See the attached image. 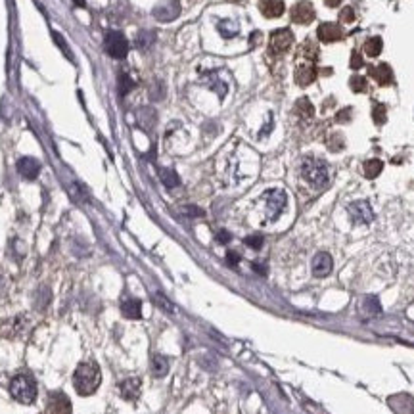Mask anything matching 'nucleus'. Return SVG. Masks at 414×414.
Here are the masks:
<instances>
[{
	"label": "nucleus",
	"instance_id": "obj_21",
	"mask_svg": "<svg viewBox=\"0 0 414 414\" xmlns=\"http://www.w3.org/2000/svg\"><path fill=\"white\" fill-rule=\"evenodd\" d=\"M132 89H134V81L130 79V75H128V73L121 71V73H119V77H117V90H119V96L128 94Z\"/></svg>",
	"mask_w": 414,
	"mask_h": 414
},
{
	"label": "nucleus",
	"instance_id": "obj_16",
	"mask_svg": "<svg viewBox=\"0 0 414 414\" xmlns=\"http://www.w3.org/2000/svg\"><path fill=\"white\" fill-rule=\"evenodd\" d=\"M315 79H317V69H315L313 65H301V67H297L295 83H297L299 87H307V85H311Z\"/></svg>",
	"mask_w": 414,
	"mask_h": 414
},
{
	"label": "nucleus",
	"instance_id": "obj_1",
	"mask_svg": "<svg viewBox=\"0 0 414 414\" xmlns=\"http://www.w3.org/2000/svg\"><path fill=\"white\" fill-rule=\"evenodd\" d=\"M102 382V372L100 366L89 360V362H81L73 374V385L77 389L79 395H92L98 385Z\"/></svg>",
	"mask_w": 414,
	"mask_h": 414
},
{
	"label": "nucleus",
	"instance_id": "obj_24",
	"mask_svg": "<svg viewBox=\"0 0 414 414\" xmlns=\"http://www.w3.org/2000/svg\"><path fill=\"white\" fill-rule=\"evenodd\" d=\"M154 42H156V33L154 31H140L138 33V36H136V46H138L140 50L150 48Z\"/></svg>",
	"mask_w": 414,
	"mask_h": 414
},
{
	"label": "nucleus",
	"instance_id": "obj_36",
	"mask_svg": "<svg viewBox=\"0 0 414 414\" xmlns=\"http://www.w3.org/2000/svg\"><path fill=\"white\" fill-rule=\"evenodd\" d=\"M226 263H228L230 267H236V265L240 263V255L236 253V252H228V253H226Z\"/></svg>",
	"mask_w": 414,
	"mask_h": 414
},
{
	"label": "nucleus",
	"instance_id": "obj_14",
	"mask_svg": "<svg viewBox=\"0 0 414 414\" xmlns=\"http://www.w3.org/2000/svg\"><path fill=\"white\" fill-rule=\"evenodd\" d=\"M119 393L127 401L138 399V395H140V380L138 378H127V380H123L121 385H119Z\"/></svg>",
	"mask_w": 414,
	"mask_h": 414
},
{
	"label": "nucleus",
	"instance_id": "obj_26",
	"mask_svg": "<svg viewBox=\"0 0 414 414\" xmlns=\"http://www.w3.org/2000/svg\"><path fill=\"white\" fill-rule=\"evenodd\" d=\"M295 109L301 113V117H313V113H315V109H313V106H311V102L307 100V98H301V100H297V106H295Z\"/></svg>",
	"mask_w": 414,
	"mask_h": 414
},
{
	"label": "nucleus",
	"instance_id": "obj_13",
	"mask_svg": "<svg viewBox=\"0 0 414 414\" xmlns=\"http://www.w3.org/2000/svg\"><path fill=\"white\" fill-rule=\"evenodd\" d=\"M317 35H319V38L322 42H336V40H340L343 36V31L336 23H322Z\"/></svg>",
	"mask_w": 414,
	"mask_h": 414
},
{
	"label": "nucleus",
	"instance_id": "obj_38",
	"mask_svg": "<svg viewBox=\"0 0 414 414\" xmlns=\"http://www.w3.org/2000/svg\"><path fill=\"white\" fill-rule=\"evenodd\" d=\"M351 67H353V69H360V67H362V58H360L359 54H353V56H351Z\"/></svg>",
	"mask_w": 414,
	"mask_h": 414
},
{
	"label": "nucleus",
	"instance_id": "obj_25",
	"mask_svg": "<svg viewBox=\"0 0 414 414\" xmlns=\"http://www.w3.org/2000/svg\"><path fill=\"white\" fill-rule=\"evenodd\" d=\"M382 169H383V163L380 160H368L364 163V175L368 179H376L382 173Z\"/></svg>",
	"mask_w": 414,
	"mask_h": 414
},
{
	"label": "nucleus",
	"instance_id": "obj_35",
	"mask_svg": "<svg viewBox=\"0 0 414 414\" xmlns=\"http://www.w3.org/2000/svg\"><path fill=\"white\" fill-rule=\"evenodd\" d=\"M353 19H355V12H353V8H343V12H342V21L351 23Z\"/></svg>",
	"mask_w": 414,
	"mask_h": 414
},
{
	"label": "nucleus",
	"instance_id": "obj_23",
	"mask_svg": "<svg viewBox=\"0 0 414 414\" xmlns=\"http://www.w3.org/2000/svg\"><path fill=\"white\" fill-rule=\"evenodd\" d=\"M382 48H383V44H382V38H380V36H372V38H368L366 44H364V52H366L370 58L380 56Z\"/></svg>",
	"mask_w": 414,
	"mask_h": 414
},
{
	"label": "nucleus",
	"instance_id": "obj_5",
	"mask_svg": "<svg viewBox=\"0 0 414 414\" xmlns=\"http://www.w3.org/2000/svg\"><path fill=\"white\" fill-rule=\"evenodd\" d=\"M104 50L113 60H123L128 54V42L125 35L119 31H108L106 38H104Z\"/></svg>",
	"mask_w": 414,
	"mask_h": 414
},
{
	"label": "nucleus",
	"instance_id": "obj_34",
	"mask_svg": "<svg viewBox=\"0 0 414 414\" xmlns=\"http://www.w3.org/2000/svg\"><path fill=\"white\" fill-rule=\"evenodd\" d=\"M215 238H217V242H219V244H228V242L232 240V236H230V232H226V230H219Z\"/></svg>",
	"mask_w": 414,
	"mask_h": 414
},
{
	"label": "nucleus",
	"instance_id": "obj_31",
	"mask_svg": "<svg viewBox=\"0 0 414 414\" xmlns=\"http://www.w3.org/2000/svg\"><path fill=\"white\" fill-rule=\"evenodd\" d=\"M154 301L160 305L163 311H167V313H175V307H173V303H169V301H167V299H165L161 293H156V295H154Z\"/></svg>",
	"mask_w": 414,
	"mask_h": 414
},
{
	"label": "nucleus",
	"instance_id": "obj_27",
	"mask_svg": "<svg viewBox=\"0 0 414 414\" xmlns=\"http://www.w3.org/2000/svg\"><path fill=\"white\" fill-rule=\"evenodd\" d=\"M364 309L370 315H380L382 313V305H380V301H378L376 295H370V297L364 299Z\"/></svg>",
	"mask_w": 414,
	"mask_h": 414
},
{
	"label": "nucleus",
	"instance_id": "obj_17",
	"mask_svg": "<svg viewBox=\"0 0 414 414\" xmlns=\"http://www.w3.org/2000/svg\"><path fill=\"white\" fill-rule=\"evenodd\" d=\"M121 313L127 319H140L142 317V303L138 299H127L121 305Z\"/></svg>",
	"mask_w": 414,
	"mask_h": 414
},
{
	"label": "nucleus",
	"instance_id": "obj_39",
	"mask_svg": "<svg viewBox=\"0 0 414 414\" xmlns=\"http://www.w3.org/2000/svg\"><path fill=\"white\" fill-rule=\"evenodd\" d=\"M349 115H351V109H343L338 113V121H349Z\"/></svg>",
	"mask_w": 414,
	"mask_h": 414
},
{
	"label": "nucleus",
	"instance_id": "obj_37",
	"mask_svg": "<svg viewBox=\"0 0 414 414\" xmlns=\"http://www.w3.org/2000/svg\"><path fill=\"white\" fill-rule=\"evenodd\" d=\"M54 40H56V44H58V46H60V48H62V50H64L65 54H67V56H69V58H71V54H69V50H67V46H65L64 38H62V36H60V35H58V33H54Z\"/></svg>",
	"mask_w": 414,
	"mask_h": 414
},
{
	"label": "nucleus",
	"instance_id": "obj_20",
	"mask_svg": "<svg viewBox=\"0 0 414 414\" xmlns=\"http://www.w3.org/2000/svg\"><path fill=\"white\" fill-rule=\"evenodd\" d=\"M217 29H219V33H221V36H223V38H232V36H236V35L240 33L238 23H236V21H232V19H223V21H219Z\"/></svg>",
	"mask_w": 414,
	"mask_h": 414
},
{
	"label": "nucleus",
	"instance_id": "obj_9",
	"mask_svg": "<svg viewBox=\"0 0 414 414\" xmlns=\"http://www.w3.org/2000/svg\"><path fill=\"white\" fill-rule=\"evenodd\" d=\"M291 19H293L295 23H299V25L311 23V21L315 19V8H313V4H309V2H305V0L297 2V4L291 8Z\"/></svg>",
	"mask_w": 414,
	"mask_h": 414
},
{
	"label": "nucleus",
	"instance_id": "obj_29",
	"mask_svg": "<svg viewBox=\"0 0 414 414\" xmlns=\"http://www.w3.org/2000/svg\"><path fill=\"white\" fill-rule=\"evenodd\" d=\"M364 89H366V79L360 77V75H355V77L351 79V90H353V92H362Z\"/></svg>",
	"mask_w": 414,
	"mask_h": 414
},
{
	"label": "nucleus",
	"instance_id": "obj_7",
	"mask_svg": "<svg viewBox=\"0 0 414 414\" xmlns=\"http://www.w3.org/2000/svg\"><path fill=\"white\" fill-rule=\"evenodd\" d=\"M180 16V2L179 0H163L154 8V18L158 21H173Z\"/></svg>",
	"mask_w": 414,
	"mask_h": 414
},
{
	"label": "nucleus",
	"instance_id": "obj_10",
	"mask_svg": "<svg viewBox=\"0 0 414 414\" xmlns=\"http://www.w3.org/2000/svg\"><path fill=\"white\" fill-rule=\"evenodd\" d=\"M332 267H334V261H332L330 253L319 252V253L313 257V274H315L317 278L328 276V274L332 272Z\"/></svg>",
	"mask_w": 414,
	"mask_h": 414
},
{
	"label": "nucleus",
	"instance_id": "obj_19",
	"mask_svg": "<svg viewBox=\"0 0 414 414\" xmlns=\"http://www.w3.org/2000/svg\"><path fill=\"white\" fill-rule=\"evenodd\" d=\"M372 77L380 83V85H389L393 81V71L387 64H380L378 67L372 69Z\"/></svg>",
	"mask_w": 414,
	"mask_h": 414
},
{
	"label": "nucleus",
	"instance_id": "obj_44",
	"mask_svg": "<svg viewBox=\"0 0 414 414\" xmlns=\"http://www.w3.org/2000/svg\"><path fill=\"white\" fill-rule=\"evenodd\" d=\"M228 2H240V0H228Z\"/></svg>",
	"mask_w": 414,
	"mask_h": 414
},
{
	"label": "nucleus",
	"instance_id": "obj_11",
	"mask_svg": "<svg viewBox=\"0 0 414 414\" xmlns=\"http://www.w3.org/2000/svg\"><path fill=\"white\" fill-rule=\"evenodd\" d=\"M18 173L23 177V179H27V180H35L36 177H38V173H40V163L35 160V158H21V160L18 161Z\"/></svg>",
	"mask_w": 414,
	"mask_h": 414
},
{
	"label": "nucleus",
	"instance_id": "obj_22",
	"mask_svg": "<svg viewBox=\"0 0 414 414\" xmlns=\"http://www.w3.org/2000/svg\"><path fill=\"white\" fill-rule=\"evenodd\" d=\"M160 177H161V182H163L167 188H177V186L180 184V179H179V175H177L173 169H161Z\"/></svg>",
	"mask_w": 414,
	"mask_h": 414
},
{
	"label": "nucleus",
	"instance_id": "obj_41",
	"mask_svg": "<svg viewBox=\"0 0 414 414\" xmlns=\"http://www.w3.org/2000/svg\"><path fill=\"white\" fill-rule=\"evenodd\" d=\"M272 127H274V121H272V117H269V123H267V127L261 130V136H265V134H267V132H269V130H270Z\"/></svg>",
	"mask_w": 414,
	"mask_h": 414
},
{
	"label": "nucleus",
	"instance_id": "obj_30",
	"mask_svg": "<svg viewBox=\"0 0 414 414\" xmlns=\"http://www.w3.org/2000/svg\"><path fill=\"white\" fill-rule=\"evenodd\" d=\"M303 52H305V56H307L309 60H317V58H319V48H317V44H315V42H311V40H307V42H305Z\"/></svg>",
	"mask_w": 414,
	"mask_h": 414
},
{
	"label": "nucleus",
	"instance_id": "obj_15",
	"mask_svg": "<svg viewBox=\"0 0 414 414\" xmlns=\"http://www.w3.org/2000/svg\"><path fill=\"white\" fill-rule=\"evenodd\" d=\"M259 8L265 18H280L284 14V2L282 0H261Z\"/></svg>",
	"mask_w": 414,
	"mask_h": 414
},
{
	"label": "nucleus",
	"instance_id": "obj_32",
	"mask_svg": "<svg viewBox=\"0 0 414 414\" xmlns=\"http://www.w3.org/2000/svg\"><path fill=\"white\" fill-rule=\"evenodd\" d=\"M244 242H246V246L252 248V250H261V246H263V236L253 234V236H248Z\"/></svg>",
	"mask_w": 414,
	"mask_h": 414
},
{
	"label": "nucleus",
	"instance_id": "obj_28",
	"mask_svg": "<svg viewBox=\"0 0 414 414\" xmlns=\"http://www.w3.org/2000/svg\"><path fill=\"white\" fill-rule=\"evenodd\" d=\"M372 117H374L376 125H382L383 121H385L387 113H385V106H383V104H376V106H374V109H372Z\"/></svg>",
	"mask_w": 414,
	"mask_h": 414
},
{
	"label": "nucleus",
	"instance_id": "obj_33",
	"mask_svg": "<svg viewBox=\"0 0 414 414\" xmlns=\"http://www.w3.org/2000/svg\"><path fill=\"white\" fill-rule=\"evenodd\" d=\"M182 213L188 215V217H203V211H201L199 207H196V205H186V207H182Z\"/></svg>",
	"mask_w": 414,
	"mask_h": 414
},
{
	"label": "nucleus",
	"instance_id": "obj_3",
	"mask_svg": "<svg viewBox=\"0 0 414 414\" xmlns=\"http://www.w3.org/2000/svg\"><path fill=\"white\" fill-rule=\"evenodd\" d=\"M10 393L16 401L23 405H31L36 399V383L29 374H18L10 382Z\"/></svg>",
	"mask_w": 414,
	"mask_h": 414
},
{
	"label": "nucleus",
	"instance_id": "obj_43",
	"mask_svg": "<svg viewBox=\"0 0 414 414\" xmlns=\"http://www.w3.org/2000/svg\"><path fill=\"white\" fill-rule=\"evenodd\" d=\"M73 2H75L77 6H81V8H85V6H87V2H85V0H73Z\"/></svg>",
	"mask_w": 414,
	"mask_h": 414
},
{
	"label": "nucleus",
	"instance_id": "obj_2",
	"mask_svg": "<svg viewBox=\"0 0 414 414\" xmlns=\"http://www.w3.org/2000/svg\"><path fill=\"white\" fill-rule=\"evenodd\" d=\"M301 177L317 190H322L330 182L328 165L319 158H305L301 163Z\"/></svg>",
	"mask_w": 414,
	"mask_h": 414
},
{
	"label": "nucleus",
	"instance_id": "obj_40",
	"mask_svg": "<svg viewBox=\"0 0 414 414\" xmlns=\"http://www.w3.org/2000/svg\"><path fill=\"white\" fill-rule=\"evenodd\" d=\"M253 270L255 272H259V274H267V267L261 265V263H253Z\"/></svg>",
	"mask_w": 414,
	"mask_h": 414
},
{
	"label": "nucleus",
	"instance_id": "obj_18",
	"mask_svg": "<svg viewBox=\"0 0 414 414\" xmlns=\"http://www.w3.org/2000/svg\"><path fill=\"white\" fill-rule=\"evenodd\" d=\"M169 372V359L163 355H154L152 357V374L156 378H163Z\"/></svg>",
	"mask_w": 414,
	"mask_h": 414
},
{
	"label": "nucleus",
	"instance_id": "obj_4",
	"mask_svg": "<svg viewBox=\"0 0 414 414\" xmlns=\"http://www.w3.org/2000/svg\"><path fill=\"white\" fill-rule=\"evenodd\" d=\"M263 203H265V215L269 221H276L280 217V213L286 209L288 203V196L284 190L280 188H272V190H267L263 194Z\"/></svg>",
	"mask_w": 414,
	"mask_h": 414
},
{
	"label": "nucleus",
	"instance_id": "obj_12",
	"mask_svg": "<svg viewBox=\"0 0 414 414\" xmlns=\"http://www.w3.org/2000/svg\"><path fill=\"white\" fill-rule=\"evenodd\" d=\"M50 413L52 414H71V401L62 391H54L50 395Z\"/></svg>",
	"mask_w": 414,
	"mask_h": 414
},
{
	"label": "nucleus",
	"instance_id": "obj_6",
	"mask_svg": "<svg viewBox=\"0 0 414 414\" xmlns=\"http://www.w3.org/2000/svg\"><path fill=\"white\" fill-rule=\"evenodd\" d=\"M347 213L353 224H370L374 221V211L366 199H359L347 205Z\"/></svg>",
	"mask_w": 414,
	"mask_h": 414
},
{
	"label": "nucleus",
	"instance_id": "obj_8",
	"mask_svg": "<svg viewBox=\"0 0 414 414\" xmlns=\"http://www.w3.org/2000/svg\"><path fill=\"white\" fill-rule=\"evenodd\" d=\"M293 42V33L289 29H278L270 35V52L272 54H284L289 50Z\"/></svg>",
	"mask_w": 414,
	"mask_h": 414
},
{
	"label": "nucleus",
	"instance_id": "obj_42",
	"mask_svg": "<svg viewBox=\"0 0 414 414\" xmlns=\"http://www.w3.org/2000/svg\"><path fill=\"white\" fill-rule=\"evenodd\" d=\"M324 2H326V4H328V6H332V8H334V6H338V4H340V0H324Z\"/></svg>",
	"mask_w": 414,
	"mask_h": 414
}]
</instances>
